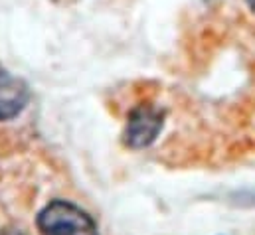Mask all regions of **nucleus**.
Returning <instances> with one entry per match:
<instances>
[{"mask_svg": "<svg viewBox=\"0 0 255 235\" xmlns=\"http://www.w3.org/2000/svg\"><path fill=\"white\" fill-rule=\"evenodd\" d=\"M164 126V111L152 105H138L130 111L123 132V140L128 148H146L150 146Z\"/></svg>", "mask_w": 255, "mask_h": 235, "instance_id": "nucleus-2", "label": "nucleus"}, {"mask_svg": "<svg viewBox=\"0 0 255 235\" xmlns=\"http://www.w3.org/2000/svg\"><path fill=\"white\" fill-rule=\"evenodd\" d=\"M38 230L42 235H99L91 216L65 200L50 202L40 212Z\"/></svg>", "mask_w": 255, "mask_h": 235, "instance_id": "nucleus-1", "label": "nucleus"}, {"mask_svg": "<svg viewBox=\"0 0 255 235\" xmlns=\"http://www.w3.org/2000/svg\"><path fill=\"white\" fill-rule=\"evenodd\" d=\"M30 101L28 85L0 65V120L18 117Z\"/></svg>", "mask_w": 255, "mask_h": 235, "instance_id": "nucleus-3", "label": "nucleus"}, {"mask_svg": "<svg viewBox=\"0 0 255 235\" xmlns=\"http://www.w3.org/2000/svg\"><path fill=\"white\" fill-rule=\"evenodd\" d=\"M0 235H22L20 232H14V230H6V232H2Z\"/></svg>", "mask_w": 255, "mask_h": 235, "instance_id": "nucleus-4", "label": "nucleus"}, {"mask_svg": "<svg viewBox=\"0 0 255 235\" xmlns=\"http://www.w3.org/2000/svg\"><path fill=\"white\" fill-rule=\"evenodd\" d=\"M246 2H248V6L255 12V0H246Z\"/></svg>", "mask_w": 255, "mask_h": 235, "instance_id": "nucleus-5", "label": "nucleus"}]
</instances>
